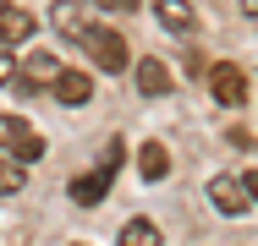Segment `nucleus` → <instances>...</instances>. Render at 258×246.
Instances as JSON below:
<instances>
[{
    "label": "nucleus",
    "mask_w": 258,
    "mask_h": 246,
    "mask_svg": "<svg viewBox=\"0 0 258 246\" xmlns=\"http://www.w3.org/2000/svg\"><path fill=\"white\" fill-rule=\"evenodd\" d=\"M121 137H110V148H104V159H99V170H88V175H77L72 181V202L77 208H94V202H104V192H110V175H115V164H121Z\"/></svg>",
    "instance_id": "f257e3e1"
},
{
    "label": "nucleus",
    "mask_w": 258,
    "mask_h": 246,
    "mask_svg": "<svg viewBox=\"0 0 258 246\" xmlns=\"http://www.w3.org/2000/svg\"><path fill=\"white\" fill-rule=\"evenodd\" d=\"M83 49L94 55V66H99L104 77H121L126 66H132V55H126V44H121V33H110V28H88V39H83Z\"/></svg>",
    "instance_id": "f03ea898"
},
{
    "label": "nucleus",
    "mask_w": 258,
    "mask_h": 246,
    "mask_svg": "<svg viewBox=\"0 0 258 246\" xmlns=\"http://www.w3.org/2000/svg\"><path fill=\"white\" fill-rule=\"evenodd\" d=\"M0 153H17V159H44V137L22 120V115H0Z\"/></svg>",
    "instance_id": "7ed1b4c3"
},
{
    "label": "nucleus",
    "mask_w": 258,
    "mask_h": 246,
    "mask_svg": "<svg viewBox=\"0 0 258 246\" xmlns=\"http://www.w3.org/2000/svg\"><path fill=\"white\" fill-rule=\"evenodd\" d=\"M209 202H214V213L242 219V213L253 208V192H247V181H236V175H214V181H209Z\"/></svg>",
    "instance_id": "20e7f679"
},
{
    "label": "nucleus",
    "mask_w": 258,
    "mask_h": 246,
    "mask_svg": "<svg viewBox=\"0 0 258 246\" xmlns=\"http://www.w3.org/2000/svg\"><path fill=\"white\" fill-rule=\"evenodd\" d=\"M94 22H99V17L88 11V0H55V6H50V28H55V33H66V39H77V44L88 39Z\"/></svg>",
    "instance_id": "39448f33"
},
{
    "label": "nucleus",
    "mask_w": 258,
    "mask_h": 246,
    "mask_svg": "<svg viewBox=\"0 0 258 246\" xmlns=\"http://www.w3.org/2000/svg\"><path fill=\"white\" fill-rule=\"evenodd\" d=\"M209 88H214V98L225 109H236L247 98V77H242V66H209Z\"/></svg>",
    "instance_id": "423d86ee"
},
{
    "label": "nucleus",
    "mask_w": 258,
    "mask_h": 246,
    "mask_svg": "<svg viewBox=\"0 0 258 246\" xmlns=\"http://www.w3.org/2000/svg\"><path fill=\"white\" fill-rule=\"evenodd\" d=\"M33 28H39V22H33L22 6H0V44H6V49H11V44H28Z\"/></svg>",
    "instance_id": "0eeeda50"
},
{
    "label": "nucleus",
    "mask_w": 258,
    "mask_h": 246,
    "mask_svg": "<svg viewBox=\"0 0 258 246\" xmlns=\"http://www.w3.org/2000/svg\"><path fill=\"white\" fill-rule=\"evenodd\" d=\"M170 88H176L170 66H165V60H154V55H143V66H138V93L159 98V93H170Z\"/></svg>",
    "instance_id": "6e6552de"
},
{
    "label": "nucleus",
    "mask_w": 258,
    "mask_h": 246,
    "mask_svg": "<svg viewBox=\"0 0 258 246\" xmlns=\"http://www.w3.org/2000/svg\"><path fill=\"white\" fill-rule=\"evenodd\" d=\"M154 17L165 22V28H170V33H181V39L198 28V11H192L187 0H154Z\"/></svg>",
    "instance_id": "1a4fd4ad"
},
{
    "label": "nucleus",
    "mask_w": 258,
    "mask_h": 246,
    "mask_svg": "<svg viewBox=\"0 0 258 246\" xmlns=\"http://www.w3.org/2000/svg\"><path fill=\"white\" fill-rule=\"evenodd\" d=\"M60 71H66V66H60L55 55H28V60H22V88H55Z\"/></svg>",
    "instance_id": "9d476101"
},
{
    "label": "nucleus",
    "mask_w": 258,
    "mask_h": 246,
    "mask_svg": "<svg viewBox=\"0 0 258 246\" xmlns=\"http://www.w3.org/2000/svg\"><path fill=\"white\" fill-rule=\"evenodd\" d=\"M88 93H94V82H88V71H72V66H66V71L55 77V98H60V104H83Z\"/></svg>",
    "instance_id": "9b49d317"
},
{
    "label": "nucleus",
    "mask_w": 258,
    "mask_h": 246,
    "mask_svg": "<svg viewBox=\"0 0 258 246\" xmlns=\"http://www.w3.org/2000/svg\"><path fill=\"white\" fill-rule=\"evenodd\" d=\"M138 170H143V181H165V175H170V153H165V143H143Z\"/></svg>",
    "instance_id": "f8f14e48"
},
{
    "label": "nucleus",
    "mask_w": 258,
    "mask_h": 246,
    "mask_svg": "<svg viewBox=\"0 0 258 246\" xmlns=\"http://www.w3.org/2000/svg\"><path fill=\"white\" fill-rule=\"evenodd\" d=\"M28 186V159H17V153H0V197L22 192Z\"/></svg>",
    "instance_id": "ddd939ff"
},
{
    "label": "nucleus",
    "mask_w": 258,
    "mask_h": 246,
    "mask_svg": "<svg viewBox=\"0 0 258 246\" xmlns=\"http://www.w3.org/2000/svg\"><path fill=\"white\" fill-rule=\"evenodd\" d=\"M121 246H159V224H149V219H126V224H121Z\"/></svg>",
    "instance_id": "4468645a"
},
{
    "label": "nucleus",
    "mask_w": 258,
    "mask_h": 246,
    "mask_svg": "<svg viewBox=\"0 0 258 246\" xmlns=\"http://www.w3.org/2000/svg\"><path fill=\"white\" fill-rule=\"evenodd\" d=\"M88 6H99V11H138V0H88Z\"/></svg>",
    "instance_id": "2eb2a0df"
},
{
    "label": "nucleus",
    "mask_w": 258,
    "mask_h": 246,
    "mask_svg": "<svg viewBox=\"0 0 258 246\" xmlns=\"http://www.w3.org/2000/svg\"><path fill=\"white\" fill-rule=\"evenodd\" d=\"M11 77H22V66H11V60L0 55V82H11Z\"/></svg>",
    "instance_id": "dca6fc26"
},
{
    "label": "nucleus",
    "mask_w": 258,
    "mask_h": 246,
    "mask_svg": "<svg viewBox=\"0 0 258 246\" xmlns=\"http://www.w3.org/2000/svg\"><path fill=\"white\" fill-rule=\"evenodd\" d=\"M242 181H247V192H253V202H258V170H247Z\"/></svg>",
    "instance_id": "f3484780"
},
{
    "label": "nucleus",
    "mask_w": 258,
    "mask_h": 246,
    "mask_svg": "<svg viewBox=\"0 0 258 246\" xmlns=\"http://www.w3.org/2000/svg\"><path fill=\"white\" fill-rule=\"evenodd\" d=\"M242 11H247V17H253V22H258V0H242Z\"/></svg>",
    "instance_id": "a211bd4d"
}]
</instances>
